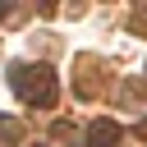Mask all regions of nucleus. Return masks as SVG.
<instances>
[{
    "label": "nucleus",
    "mask_w": 147,
    "mask_h": 147,
    "mask_svg": "<svg viewBox=\"0 0 147 147\" xmlns=\"http://www.w3.org/2000/svg\"><path fill=\"white\" fill-rule=\"evenodd\" d=\"M115 138H119V129H115V124H96V129H92V147H110Z\"/></svg>",
    "instance_id": "f257e3e1"
},
{
    "label": "nucleus",
    "mask_w": 147,
    "mask_h": 147,
    "mask_svg": "<svg viewBox=\"0 0 147 147\" xmlns=\"http://www.w3.org/2000/svg\"><path fill=\"white\" fill-rule=\"evenodd\" d=\"M0 14H5V9H0Z\"/></svg>",
    "instance_id": "f03ea898"
}]
</instances>
